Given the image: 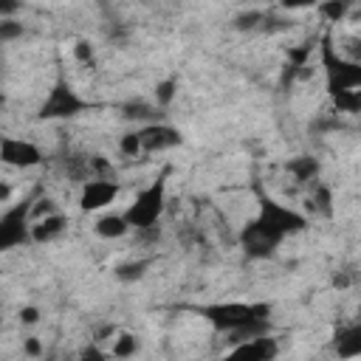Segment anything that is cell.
<instances>
[{"mask_svg": "<svg viewBox=\"0 0 361 361\" xmlns=\"http://www.w3.org/2000/svg\"><path fill=\"white\" fill-rule=\"evenodd\" d=\"M20 324H37L39 322V307H34V305H25V307H20Z\"/></svg>", "mask_w": 361, "mask_h": 361, "instance_id": "28", "label": "cell"}, {"mask_svg": "<svg viewBox=\"0 0 361 361\" xmlns=\"http://www.w3.org/2000/svg\"><path fill=\"white\" fill-rule=\"evenodd\" d=\"M330 347H333L336 358H341V361H355V358H361V322L341 324V327L333 333Z\"/></svg>", "mask_w": 361, "mask_h": 361, "instance_id": "11", "label": "cell"}, {"mask_svg": "<svg viewBox=\"0 0 361 361\" xmlns=\"http://www.w3.org/2000/svg\"><path fill=\"white\" fill-rule=\"evenodd\" d=\"M166 175L169 172L164 169L158 178H152L133 197V203L124 209V217H127L130 228H135V231H152L158 226V220L166 212Z\"/></svg>", "mask_w": 361, "mask_h": 361, "instance_id": "4", "label": "cell"}, {"mask_svg": "<svg viewBox=\"0 0 361 361\" xmlns=\"http://www.w3.org/2000/svg\"><path fill=\"white\" fill-rule=\"evenodd\" d=\"M17 37H23V23H17V20H0V42H11Z\"/></svg>", "mask_w": 361, "mask_h": 361, "instance_id": "25", "label": "cell"}, {"mask_svg": "<svg viewBox=\"0 0 361 361\" xmlns=\"http://www.w3.org/2000/svg\"><path fill=\"white\" fill-rule=\"evenodd\" d=\"M73 56H76L82 65H90V62H93V45H90L87 39H79V42L73 45Z\"/></svg>", "mask_w": 361, "mask_h": 361, "instance_id": "26", "label": "cell"}, {"mask_svg": "<svg viewBox=\"0 0 361 361\" xmlns=\"http://www.w3.org/2000/svg\"><path fill=\"white\" fill-rule=\"evenodd\" d=\"M90 110V102L82 99L71 85L68 79H56L48 90V96L42 99V104L37 107V118L39 121H65V118H73L79 113Z\"/></svg>", "mask_w": 361, "mask_h": 361, "instance_id": "5", "label": "cell"}, {"mask_svg": "<svg viewBox=\"0 0 361 361\" xmlns=\"http://www.w3.org/2000/svg\"><path fill=\"white\" fill-rule=\"evenodd\" d=\"M310 226V217L276 197H271L257 183V214L240 228L237 245L248 259H268L276 254V248L293 237L302 234Z\"/></svg>", "mask_w": 361, "mask_h": 361, "instance_id": "1", "label": "cell"}, {"mask_svg": "<svg viewBox=\"0 0 361 361\" xmlns=\"http://www.w3.org/2000/svg\"><path fill=\"white\" fill-rule=\"evenodd\" d=\"M93 231L99 234V237H104V240H121V237H127L133 228H130V223H127V217H124V212L121 214H102L96 223H93Z\"/></svg>", "mask_w": 361, "mask_h": 361, "instance_id": "13", "label": "cell"}, {"mask_svg": "<svg viewBox=\"0 0 361 361\" xmlns=\"http://www.w3.org/2000/svg\"><path fill=\"white\" fill-rule=\"evenodd\" d=\"M271 310L274 307L268 302H212L197 307V313L231 344L271 336Z\"/></svg>", "mask_w": 361, "mask_h": 361, "instance_id": "2", "label": "cell"}, {"mask_svg": "<svg viewBox=\"0 0 361 361\" xmlns=\"http://www.w3.org/2000/svg\"><path fill=\"white\" fill-rule=\"evenodd\" d=\"M319 62L330 99L347 90H361V62L341 56L333 34H319Z\"/></svg>", "mask_w": 361, "mask_h": 361, "instance_id": "3", "label": "cell"}, {"mask_svg": "<svg viewBox=\"0 0 361 361\" xmlns=\"http://www.w3.org/2000/svg\"><path fill=\"white\" fill-rule=\"evenodd\" d=\"M121 116L127 121H141V127H144V124L161 121V107L158 104H147V102H130V104L121 107Z\"/></svg>", "mask_w": 361, "mask_h": 361, "instance_id": "16", "label": "cell"}, {"mask_svg": "<svg viewBox=\"0 0 361 361\" xmlns=\"http://www.w3.org/2000/svg\"><path fill=\"white\" fill-rule=\"evenodd\" d=\"M8 192H11V189H8V183H3V186H0V203H6V200H8Z\"/></svg>", "mask_w": 361, "mask_h": 361, "instance_id": "30", "label": "cell"}, {"mask_svg": "<svg viewBox=\"0 0 361 361\" xmlns=\"http://www.w3.org/2000/svg\"><path fill=\"white\" fill-rule=\"evenodd\" d=\"M31 209H34V200H20L3 212V217H0V248L3 251L20 248V245H34Z\"/></svg>", "mask_w": 361, "mask_h": 361, "instance_id": "6", "label": "cell"}, {"mask_svg": "<svg viewBox=\"0 0 361 361\" xmlns=\"http://www.w3.org/2000/svg\"><path fill=\"white\" fill-rule=\"evenodd\" d=\"M288 172L296 178V183H302V186H313V183L319 180L322 166H319V161H316L313 155H299V158L288 161Z\"/></svg>", "mask_w": 361, "mask_h": 361, "instance_id": "14", "label": "cell"}, {"mask_svg": "<svg viewBox=\"0 0 361 361\" xmlns=\"http://www.w3.org/2000/svg\"><path fill=\"white\" fill-rule=\"evenodd\" d=\"M276 355H279V341L271 333V336H259V338L231 344V350L220 361H274Z\"/></svg>", "mask_w": 361, "mask_h": 361, "instance_id": "9", "label": "cell"}, {"mask_svg": "<svg viewBox=\"0 0 361 361\" xmlns=\"http://www.w3.org/2000/svg\"><path fill=\"white\" fill-rule=\"evenodd\" d=\"M118 192H121L118 178H90L79 186V209L82 212L107 209L110 203H116Z\"/></svg>", "mask_w": 361, "mask_h": 361, "instance_id": "8", "label": "cell"}, {"mask_svg": "<svg viewBox=\"0 0 361 361\" xmlns=\"http://www.w3.org/2000/svg\"><path fill=\"white\" fill-rule=\"evenodd\" d=\"M141 350V341L135 333H118L113 338V347H110V358L116 361H127V358H135Z\"/></svg>", "mask_w": 361, "mask_h": 361, "instance_id": "17", "label": "cell"}, {"mask_svg": "<svg viewBox=\"0 0 361 361\" xmlns=\"http://www.w3.org/2000/svg\"><path fill=\"white\" fill-rule=\"evenodd\" d=\"M135 130H138V138H141L144 152H166V149L180 147V141H183L180 130L172 127V124H166V121L144 124V127H135Z\"/></svg>", "mask_w": 361, "mask_h": 361, "instance_id": "10", "label": "cell"}, {"mask_svg": "<svg viewBox=\"0 0 361 361\" xmlns=\"http://www.w3.org/2000/svg\"><path fill=\"white\" fill-rule=\"evenodd\" d=\"M147 268H149V262H147V259L124 262V265H118V268H116V276H118V279H124V282H133V279H141Z\"/></svg>", "mask_w": 361, "mask_h": 361, "instance_id": "22", "label": "cell"}, {"mask_svg": "<svg viewBox=\"0 0 361 361\" xmlns=\"http://www.w3.org/2000/svg\"><path fill=\"white\" fill-rule=\"evenodd\" d=\"M341 56L353 59V62H361V37H344L341 45H336Z\"/></svg>", "mask_w": 361, "mask_h": 361, "instance_id": "24", "label": "cell"}, {"mask_svg": "<svg viewBox=\"0 0 361 361\" xmlns=\"http://www.w3.org/2000/svg\"><path fill=\"white\" fill-rule=\"evenodd\" d=\"M175 87H178L175 79H164V82L155 85V102H158V107H166L175 99Z\"/></svg>", "mask_w": 361, "mask_h": 361, "instance_id": "23", "label": "cell"}, {"mask_svg": "<svg viewBox=\"0 0 361 361\" xmlns=\"http://www.w3.org/2000/svg\"><path fill=\"white\" fill-rule=\"evenodd\" d=\"M110 355L99 347V344H87L85 350H82V355H79V361H107Z\"/></svg>", "mask_w": 361, "mask_h": 361, "instance_id": "27", "label": "cell"}, {"mask_svg": "<svg viewBox=\"0 0 361 361\" xmlns=\"http://www.w3.org/2000/svg\"><path fill=\"white\" fill-rule=\"evenodd\" d=\"M316 14H322L324 23H341L350 14V3H344V0H327V3H319L316 6Z\"/></svg>", "mask_w": 361, "mask_h": 361, "instance_id": "19", "label": "cell"}, {"mask_svg": "<svg viewBox=\"0 0 361 361\" xmlns=\"http://www.w3.org/2000/svg\"><path fill=\"white\" fill-rule=\"evenodd\" d=\"M307 209H310V214H316V217H333V192H330L327 183L316 180V183L310 186Z\"/></svg>", "mask_w": 361, "mask_h": 361, "instance_id": "15", "label": "cell"}, {"mask_svg": "<svg viewBox=\"0 0 361 361\" xmlns=\"http://www.w3.org/2000/svg\"><path fill=\"white\" fill-rule=\"evenodd\" d=\"M0 161L6 166H14V169H34L45 161L42 149L28 141V138H14V135H3L0 138Z\"/></svg>", "mask_w": 361, "mask_h": 361, "instance_id": "7", "label": "cell"}, {"mask_svg": "<svg viewBox=\"0 0 361 361\" xmlns=\"http://www.w3.org/2000/svg\"><path fill=\"white\" fill-rule=\"evenodd\" d=\"M336 113H347V116H361V90H347L330 99Z\"/></svg>", "mask_w": 361, "mask_h": 361, "instance_id": "18", "label": "cell"}, {"mask_svg": "<svg viewBox=\"0 0 361 361\" xmlns=\"http://www.w3.org/2000/svg\"><path fill=\"white\" fill-rule=\"evenodd\" d=\"M65 231H68V217L62 212L39 217V220H31V240H34V245H48V243L59 240Z\"/></svg>", "mask_w": 361, "mask_h": 361, "instance_id": "12", "label": "cell"}, {"mask_svg": "<svg viewBox=\"0 0 361 361\" xmlns=\"http://www.w3.org/2000/svg\"><path fill=\"white\" fill-rule=\"evenodd\" d=\"M118 152H121L124 158H138V155H144V147H141L138 130H127V133L118 138Z\"/></svg>", "mask_w": 361, "mask_h": 361, "instance_id": "20", "label": "cell"}, {"mask_svg": "<svg viewBox=\"0 0 361 361\" xmlns=\"http://www.w3.org/2000/svg\"><path fill=\"white\" fill-rule=\"evenodd\" d=\"M23 353H25V355H31V358L42 355V344H39V338H37V336H28V338H23Z\"/></svg>", "mask_w": 361, "mask_h": 361, "instance_id": "29", "label": "cell"}, {"mask_svg": "<svg viewBox=\"0 0 361 361\" xmlns=\"http://www.w3.org/2000/svg\"><path fill=\"white\" fill-rule=\"evenodd\" d=\"M265 20H268V14H262V11H245L234 20V25L240 31H257V28H265Z\"/></svg>", "mask_w": 361, "mask_h": 361, "instance_id": "21", "label": "cell"}]
</instances>
